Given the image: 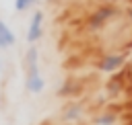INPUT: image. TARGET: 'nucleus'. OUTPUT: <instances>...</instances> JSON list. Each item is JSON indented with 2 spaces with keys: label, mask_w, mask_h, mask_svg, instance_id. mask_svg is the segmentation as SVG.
<instances>
[{
  "label": "nucleus",
  "mask_w": 132,
  "mask_h": 125,
  "mask_svg": "<svg viewBox=\"0 0 132 125\" xmlns=\"http://www.w3.org/2000/svg\"><path fill=\"white\" fill-rule=\"evenodd\" d=\"M82 113H85L82 105H78V102H70V105L64 107L62 117H64V121H78V119L82 117Z\"/></svg>",
  "instance_id": "nucleus-6"
},
{
  "label": "nucleus",
  "mask_w": 132,
  "mask_h": 125,
  "mask_svg": "<svg viewBox=\"0 0 132 125\" xmlns=\"http://www.w3.org/2000/svg\"><path fill=\"white\" fill-rule=\"evenodd\" d=\"M43 37V12L35 10L31 20H29V29H27V41L33 45Z\"/></svg>",
  "instance_id": "nucleus-4"
},
{
  "label": "nucleus",
  "mask_w": 132,
  "mask_h": 125,
  "mask_svg": "<svg viewBox=\"0 0 132 125\" xmlns=\"http://www.w3.org/2000/svg\"><path fill=\"white\" fill-rule=\"evenodd\" d=\"M25 88L31 94H39L45 88V80L39 74V68H27L25 70Z\"/></svg>",
  "instance_id": "nucleus-3"
},
{
  "label": "nucleus",
  "mask_w": 132,
  "mask_h": 125,
  "mask_svg": "<svg viewBox=\"0 0 132 125\" xmlns=\"http://www.w3.org/2000/svg\"><path fill=\"white\" fill-rule=\"evenodd\" d=\"M118 12H120L118 4H101V6H97L87 18V29L93 31V33L101 31L113 16H118Z\"/></svg>",
  "instance_id": "nucleus-1"
},
{
  "label": "nucleus",
  "mask_w": 132,
  "mask_h": 125,
  "mask_svg": "<svg viewBox=\"0 0 132 125\" xmlns=\"http://www.w3.org/2000/svg\"><path fill=\"white\" fill-rule=\"evenodd\" d=\"M126 61H128V55L124 51H109L97 61V70L103 74H113V72H120L126 66Z\"/></svg>",
  "instance_id": "nucleus-2"
},
{
  "label": "nucleus",
  "mask_w": 132,
  "mask_h": 125,
  "mask_svg": "<svg viewBox=\"0 0 132 125\" xmlns=\"http://www.w3.org/2000/svg\"><path fill=\"white\" fill-rule=\"evenodd\" d=\"M120 0H103V4H118Z\"/></svg>",
  "instance_id": "nucleus-11"
},
{
  "label": "nucleus",
  "mask_w": 132,
  "mask_h": 125,
  "mask_svg": "<svg viewBox=\"0 0 132 125\" xmlns=\"http://www.w3.org/2000/svg\"><path fill=\"white\" fill-rule=\"evenodd\" d=\"M23 66H25V70L27 68H39V51H37V47H29L27 49V53H25V59H23Z\"/></svg>",
  "instance_id": "nucleus-7"
},
{
  "label": "nucleus",
  "mask_w": 132,
  "mask_h": 125,
  "mask_svg": "<svg viewBox=\"0 0 132 125\" xmlns=\"http://www.w3.org/2000/svg\"><path fill=\"white\" fill-rule=\"evenodd\" d=\"M16 43V37H14V33H12V29L0 18V49H8V47H12Z\"/></svg>",
  "instance_id": "nucleus-5"
},
{
  "label": "nucleus",
  "mask_w": 132,
  "mask_h": 125,
  "mask_svg": "<svg viewBox=\"0 0 132 125\" xmlns=\"http://www.w3.org/2000/svg\"><path fill=\"white\" fill-rule=\"evenodd\" d=\"M126 16L132 20V6H130V8H126Z\"/></svg>",
  "instance_id": "nucleus-10"
},
{
  "label": "nucleus",
  "mask_w": 132,
  "mask_h": 125,
  "mask_svg": "<svg viewBox=\"0 0 132 125\" xmlns=\"http://www.w3.org/2000/svg\"><path fill=\"white\" fill-rule=\"evenodd\" d=\"M35 2H37V0H14V8H16L19 12H25V10L33 8Z\"/></svg>",
  "instance_id": "nucleus-9"
},
{
  "label": "nucleus",
  "mask_w": 132,
  "mask_h": 125,
  "mask_svg": "<svg viewBox=\"0 0 132 125\" xmlns=\"http://www.w3.org/2000/svg\"><path fill=\"white\" fill-rule=\"evenodd\" d=\"M126 125H132V121H128V123H126Z\"/></svg>",
  "instance_id": "nucleus-12"
},
{
  "label": "nucleus",
  "mask_w": 132,
  "mask_h": 125,
  "mask_svg": "<svg viewBox=\"0 0 132 125\" xmlns=\"http://www.w3.org/2000/svg\"><path fill=\"white\" fill-rule=\"evenodd\" d=\"M95 125H116L118 123V115L111 113V111H105V113H99L95 119H93Z\"/></svg>",
  "instance_id": "nucleus-8"
}]
</instances>
